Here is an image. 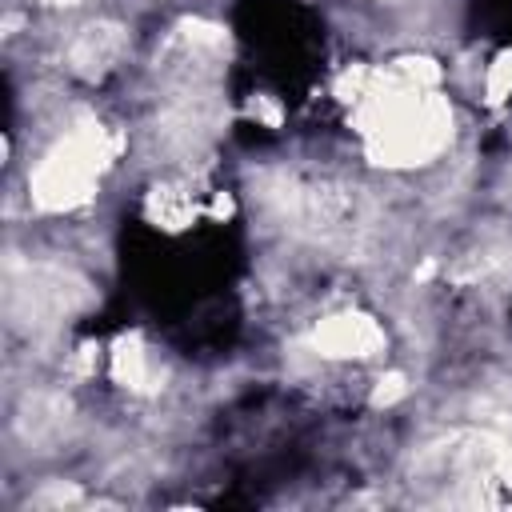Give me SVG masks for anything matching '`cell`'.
<instances>
[{"mask_svg": "<svg viewBox=\"0 0 512 512\" xmlns=\"http://www.w3.org/2000/svg\"><path fill=\"white\" fill-rule=\"evenodd\" d=\"M56 4H76V0H56Z\"/></svg>", "mask_w": 512, "mask_h": 512, "instance_id": "obj_3", "label": "cell"}, {"mask_svg": "<svg viewBox=\"0 0 512 512\" xmlns=\"http://www.w3.org/2000/svg\"><path fill=\"white\" fill-rule=\"evenodd\" d=\"M316 344H324L328 352H356V356H364L376 344V328L368 320H360V316H340V320H332V324H324L316 332Z\"/></svg>", "mask_w": 512, "mask_h": 512, "instance_id": "obj_2", "label": "cell"}, {"mask_svg": "<svg viewBox=\"0 0 512 512\" xmlns=\"http://www.w3.org/2000/svg\"><path fill=\"white\" fill-rule=\"evenodd\" d=\"M120 48H124V36H120L116 24H92V28H84V32L72 40L68 60H72L76 72L96 76V72H104V68L120 56Z\"/></svg>", "mask_w": 512, "mask_h": 512, "instance_id": "obj_1", "label": "cell"}]
</instances>
